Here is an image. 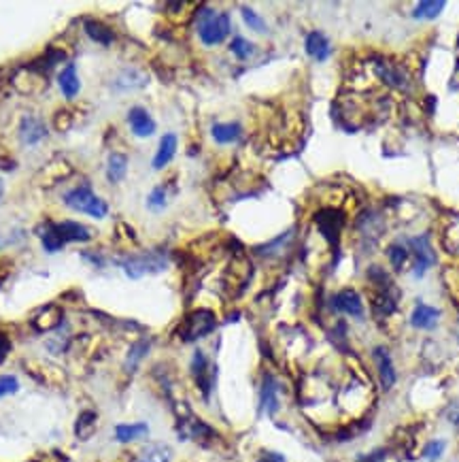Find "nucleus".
<instances>
[{
	"label": "nucleus",
	"mask_w": 459,
	"mask_h": 462,
	"mask_svg": "<svg viewBox=\"0 0 459 462\" xmlns=\"http://www.w3.org/2000/svg\"><path fill=\"white\" fill-rule=\"evenodd\" d=\"M168 258L162 252H147L139 256H128L122 260V269L130 279H141L145 275H156L166 271Z\"/></svg>",
	"instance_id": "nucleus-1"
},
{
	"label": "nucleus",
	"mask_w": 459,
	"mask_h": 462,
	"mask_svg": "<svg viewBox=\"0 0 459 462\" xmlns=\"http://www.w3.org/2000/svg\"><path fill=\"white\" fill-rule=\"evenodd\" d=\"M198 35L204 45H219L230 35V18L228 13H213L211 9H202L198 22Z\"/></svg>",
	"instance_id": "nucleus-2"
},
{
	"label": "nucleus",
	"mask_w": 459,
	"mask_h": 462,
	"mask_svg": "<svg viewBox=\"0 0 459 462\" xmlns=\"http://www.w3.org/2000/svg\"><path fill=\"white\" fill-rule=\"evenodd\" d=\"M64 203L71 209H75L79 213H88V215H92L96 220H103V218L109 215V205L100 196H96L90 186H81V188L71 190L64 196Z\"/></svg>",
	"instance_id": "nucleus-3"
},
{
	"label": "nucleus",
	"mask_w": 459,
	"mask_h": 462,
	"mask_svg": "<svg viewBox=\"0 0 459 462\" xmlns=\"http://www.w3.org/2000/svg\"><path fill=\"white\" fill-rule=\"evenodd\" d=\"M215 326H217V320H215L213 311H209V309H196V311H192L183 320L179 334H181L183 341H198V339L207 337L209 332H213Z\"/></svg>",
	"instance_id": "nucleus-4"
},
{
	"label": "nucleus",
	"mask_w": 459,
	"mask_h": 462,
	"mask_svg": "<svg viewBox=\"0 0 459 462\" xmlns=\"http://www.w3.org/2000/svg\"><path fill=\"white\" fill-rule=\"evenodd\" d=\"M410 252L414 256V275L421 277L434 262H436V254L429 245L427 235L423 237H412L410 239Z\"/></svg>",
	"instance_id": "nucleus-5"
},
{
	"label": "nucleus",
	"mask_w": 459,
	"mask_h": 462,
	"mask_svg": "<svg viewBox=\"0 0 459 462\" xmlns=\"http://www.w3.org/2000/svg\"><path fill=\"white\" fill-rule=\"evenodd\" d=\"M260 407L268 417H274L279 411V381L272 375H264L260 390Z\"/></svg>",
	"instance_id": "nucleus-6"
},
{
	"label": "nucleus",
	"mask_w": 459,
	"mask_h": 462,
	"mask_svg": "<svg viewBox=\"0 0 459 462\" xmlns=\"http://www.w3.org/2000/svg\"><path fill=\"white\" fill-rule=\"evenodd\" d=\"M342 222H344V218L340 215V211L325 209V211L317 213V226H319V230L323 232V237H325L332 245L338 241V235H340Z\"/></svg>",
	"instance_id": "nucleus-7"
},
{
	"label": "nucleus",
	"mask_w": 459,
	"mask_h": 462,
	"mask_svg": "<svg viewBox=\"0 0 459 462\" xmlns=\"http://www.w3.org/2000/svg\"><path fill=\"white\" fill-rule=\"evenodd\" d=\"M128 124H130L132 133L141 139H147L156 133V122L147 113V109H143V107H132L128 111Z\"/></svg>",
	"instance_id": "nucleus-8"
},
{
	"label": "nucleus",
	"mask_w": 459,
	"mask_h": 462,
	"mask_svg": "<svg viewBox=\"0 0 459 462\" xmlns=\"http://www.w3.org/2000/svg\"><path fill=\"white\" fill-rule=\"evenodd\" d=\"M47 137V128L43 124V120H39L37 116H24L22 124H20V139L26 145H37Z\"/></svg>",
	"instance_id": "nucleus-9"
},
{
	"label": "nucleus",
	"mask_w": 459,
	"mask_h": 462,
	"mask_svg": "<svg viewBox=\"0 0 459 462\" xmlns=\"http://www.w3.org/2000/svg\"><path fill=\"white\" fill-rule=\"evenodd\" d=\"M334 307L347 315H353V317H364V303H361V296L351 290V288H344L340 290L336 296H334Z\"/></svg>",
	"instance_id": "nucleus-10"
},
{
	"label": "nucleus",
	"mask_w": 459,
	"mask_h": 462,
	"mask_svg": "<svg viewBox=\"0 0 459 462\" xmlns=\"http://www.w3.org/2000/svg\"><path fill=\"white\" fill-rule=\"evenodd\" d=\"M192 375L198 383V388L204 392V396H209L211 392V383H213V373H211V364L209 358L204 356V351H196L192 358Z\"/></svg>",
	"instance_id": "nucleus-11"
},
{
	"label": "nucleus",
	"mask_w": 459,
	"mask_h": 462,
	"mask_svg": "<svg viewBox=\"0 0 459 462\" xmlns=\"http://www.w3.org/2000/svg\"><path fill=\"white\" fill-rule=\"evenodd\" d=\"M62 320H64L62 307H58V305H47V307H43V309L37 313V317L33 320V326H35L39 332H50V330H56V328L62 324Z\"/></svg>",
	"instance_id": "nucleus-12"
},
{
	"label": "nucleus",
	"mask_w": 459,
	"mask_h": 462,
	"mask_svg": "<svg viewBox=\"0 0 459 462\" xmlns=\"http://www.w3.org/2000/svg\"><path fill=\"white\" fill-rule=\"evenodd\" d=\"M374 362H376V371H378L383 388L385 390L393 388V383H395V368H393V360H391L387 347H374Z\"/></svg>",
	"instance_id": "nucleus-13"
},
{
	"label": "nucleus",
	"mask_w": 459,
	"mask_h": 462,
	"mask_svg": "<svg viewBox=\"0 0 459 462\" xmlns=\"http://www.w3.org/2000/svg\"><path fill=\"white\" fill-rule=\"evenodd\" d=\"M56 230L62 239V243H86L90 241L94 235H92V228L79 224V222H60L56 224Z\"/></svg>",
	"instance_id": "nucleus-14"
},
{
	"label": "nucleus",
	"mask_w": 459,
	"mask_h": 462,
	"mask_svg": "<svg viewBox=\"0 0 459 462\" xmlns=\"http://www.w3.org/2000/svg\"><path fill=\"white\" fill-rule=\"evenodd\" d=\"M304 47H306V54L310 58H315L317 62H325L330 58V41L323 33L319 30H313L306 35V41H304Z\"/></svg>",
	"instance_id": "nucleus-15"
},
{
	"label": "nucleus",
	"mask_w": 459,
	"mask_h": 462,
	"mask_svg": "<svg viewBox=\"0 0 459 462\" xmlns=\"http://www.w3.org/2000/svg\"><path fill=\"white\" fill-rule=\"evenodd\" d=\"M438 320H440V311H438L436 307H429V305H423V303H419V305L414 307L412 315H410V324H412L414 328H421V330H431V328H436Z\"/></svg>",
	"instance_id": "nucleus-16"
},
{
	"label": "nucleus",
	"mask_w": 459,
	"mask_h": 462,
	"mask_svg": "<svg viewBox=\"0 0 459 462\" xmlns=\"http://www.w3.org/2000/svg\"><path fill=\"white\" fill-rule=\"evenodd\" d=\"M175 154H177V135L168 133V135L162 137L160 147H158V152H156V156H153V169H156V171L164 169V167L175 158Z\"/></svg>",
	"instance_id": "nucleus-17"
},
{
	"label": "nucleus",
	"mask_w": 459,
	"mask_h": 462,
	"mask_svg": "<svg viewBox=\"0 0 459 462\" xmlns=\"http://www.w3.org/2000/svg\"><path fill=\"white\" fill-rule=\"evenodd\" d=\"M83 30H86V35H88L94 43H98V45L109 47V45L115 41V33H113L109 26H105L103 22L86 20V22H83Z\"/></svg>",
	"instance_id": "nucleus-18"
},
{
	"label": "nucleus",
	"mask_w": 459,
	"mask_h": 462,
	"mask_svg": "<svg viewBox=\"0 0 459 462\" xmlns=\"http://www.w3.org/2000/svg\"><path fill=\"white\" fill-rule=\"evenodd\" d=\"M173 460V447L166 443H149L143 447L139 458L134 462H170Z\"/></svg>",
	"instance_id": "nucleus-19"
},
{
	"label": "nucleus",
	"mask_w": 459,
	"mask_h": 462,
	"mask_svg": "<svg viewBox=\"0 0 459 462\" xmlns=\"http://www.w3.org/2000/svg\"><path fill=\"white\" fill-rule=\"evenodd\" d=\"M58 84H60V90L66 98H75L81 90V81H79V75H77V67L75 64H66L64 71L60 73L58 77Z\"/></svg>",
	"instance_id": "nucleus-20"
},
{
	"label": "nucleus",
	"mask_w": 459,
	"mask_h": 462,
	"mask_svg": "<svg viewBox=\"0 0 459 462\" xmlns=\"http://www.w3.org/2000/svg\"><path fill=\"white\" fill-rule=\"evenodd\" d=\"M149 434V426L145 422H134V424H117L115 426V439L120 443H132Z\"/></svg>",
	"instance_id": "nucleus-21"
},
{
	"label": "nucleus",
	"mask_w": 459,
	"mask_h": 462,
	"mask_svg": "<svg viewBox=\"0 0 459 462\" xmlns=\"http://www.w3.org/2000/svg\"><path fill=\"white\" fill-rule=\"evenodd\" d=\"M128 173V156L124 154H111L109 156V164H107V179L111 184H120Z\"/></svg>",
	"instance_id": "nucleus-22"
},
{
	"label": "nucleus",
	"mask_w": 459,
	"mask_h": 462,
	"mask_svg": "<svg viewBox=\"0 0 459 462\" xmlns=\"http://www.w3.org/2000/svg\"><path fill=\"white\" fill-rule=\"evenodd\" d=\"M149 347H151L149 339H141V341H136V343L130 347V351H128V356H126V362H124L126 373H134V371L139 368V364H141V360L147 356Z\"/></svg>",
	"instance_id": "nucleus-23"
},
{
	"label": "nucleus",
	"mask_w": 459,
	"mask_h": 462,
	"mask_svg": "<svg viewBox=\"0 0 459 462\" xmlns=\"http://www.w3.org/2000/svg\"><path fill=\"white\" fill-rule=\"evenodd\" d=\"M444 7H446V3H442V0H423V3H419L414 7L412 18L414 20H434L444 11Z\"/></svg>",
	"instance_id": "nucleus-24"
},
{
	"label": "nucleus",
	"mask_w": 459,
	"mask_h": 462,
	"mask_svg": "<svg viewBox=\"0 0 459 462\" xmlns=\"http://www.w3.org/2000/svg\"><path fill=\"white\" fill-rule=\"evenodd\" d=\"M211 135L219 145H228L240 139V126L238 124H215Z\"/></svg>",
	"instance_id": "nucleus-25"
},
{
	"label": "nucleus",
	"mask_w": 459,
	"mask_h": 462,
	"mask_svg": "<svg viewBox=\"0 0 459 462\" xmlns=\"http://www.w3.org/2000/svg\"><path fill=\"white\" fill-rule=\"evenodd\" d=\"M147 84V77L143 73H139L136 69H126L117 75L115 79V88L120 90H130V88H143Z\"/></svg>",
	"instance_id": "nucleus-26"
},
{
	"label": "nucleus",
	"mask_w": 459,
	"mask_h": 462,
	"mask_svg": "<svg viewBox=\"0 0 459 462\" xmlns=\"http://www.w3.org/2000/svg\"><path fill=\"white\" fill-rule=\"evenodd\" d=\"M96 424H98V415L96 411H83L79 417H77V426H75V434L79 439H90L96 430Z\"/></svg>",
	"instance_id": "nucleus-27"
},
{
	"label": "nucleus",
	"mask_w": 459,
	"mask_h": 462,
	"mask_svg": "<svg viewBox=\"0 0 459 462\" xmlns=\"http://www.w3.org/2000/svg\"><path fill=\"white\" fill-rule=\"evenodd\" d=\"M39 235H41V241H43L45 252L56 254V252H60V249L64 247V243H62V239H60V235H58V230H56V224H47L45 228H41Z\"/></svg>",
	"instance_id": "nucleus-28"
},
{
	"label": "nucleus",
	"mask_w": 459,
	"mask_h": 462,
	"mask_svg": "<svg viewBox=\"0 0 459 462\" xmlns=\"http://www.w3.org/2000/svg\"><path fill=\"white\" fill-rule=\"evenodd\" d=\"M45 173H50L47 175V181L45 184H58V181H62V179H66L71 173H73V167L66 162V160H60V162H54V164H47V169H45Z\"/></svg>",
	"instance_id": "nucleus-29"
},
{
	"label": "nucleus",
	"mask_w": 459,
	"mask_h": 462,
	"mask_svg": "<svg viewBox=\"0 0 459 462\" xmlns=\"http://www.w3.org/2000/svg\"><path fill=\"white\" fill-rule=\"evenodd\" d=\"M240 16H243V20H245V24L251 28V30H255V33H266L268 28H266V22L253 11V9H249V7H243L240 9Z\"/></svg>",
	"instance_id": "nucleus-30"
},
{
	"label": "nucleus",
	"mask_w": 459,
	"mask_h": 462,
	"mask_svg": "<svg viewBox=\"0 0 459 462\" xmlns=\"http://www.w3.org/2000/svg\"><path fill=\"white\" fill-rule=\"evenodd\" d=\"M230 52H232L238 60H247V58L255 52V47H253L247 39L234 37V41H232V45H230Z\"/></svg>",
	"instance_id": "nucleus-31"
},
{
	"label": "nucleus",
	"mask_w": 459,
	"mask_h": 462,
	"mask_svg": "<svg viewBox=\"0 0 459 462\" xmlns=\"http://www.w3.org/2000/svg\"><path fill=\"white\" fill-rule=\"evenodd\" d=\"M147 207L153 209V211L164 209V207H166V188L158 186V188L149 194V198H147Z\"/></svg>",
	"instance_id": "nucleus-32"
},
{
	"label": "nucleus",
	"mask_w": 459,
	"mask_h": 462,
	"mask_svg": "<svg viewBox=\"0 0 459 462\" xmlns=\"http://www.w3.org/2000/svg\"><path fill=\"white\" fill-rule=\"evenodd\" d=\"M20 390V381L13 375H0V398L16 394Z\"/></svg>",
	"instance_id": "nucleus-33"
},
{
	"label": "nucleus",
	"mask_w": 459,
	"mask_h": 462,
	"mask_svg": "<svg viewBox=\"0 0 459 462\" xmlns=\"http://www.w3.org/2000/svg\"><path fill=\"white\" fill-rule=\"evenodd\" d=\"M406 258H408V252H406L402 245H391V247H389V260H391V266H393L395 271H400V269L404 266Z\"/></svg>",
	"instance_id": "nucleus-34"
},
{
	"label": "nucleus",
	"mask_w": 459,
	"mask_h": 462,
	"mask_svg": "<svg viewBox=\"0 0 459 462\" xmlns=\"http://www.w3.org/2000/svg\"><path fill=\"white\" fill-rule=\"evenodd\" d=\"M444 447H446V443H444L442 439H434V441H429V443L425 445L423 456H425L427 460H438V458L444 453Z\"/></svg>",
	"instance_id": "nucleus-35"
},
{
	"label": "nucleus",
	"mask_w": 459,
	"mask_h": 462,
	"mask_svg": "<svg viewBox=\"0 0 459 462\" xmlns=\"http://www.w3.org/2000/svg\"><path fill=\"white\" fill-rule=\"evenodd\" d=\"M54 124H56V128L58 130H69L71 126H73V120H71V111H58L56 113V120H54Z\"/></svg>",
	"instance_id": "nucleus-36"
},
{
	"label": "nucleus",
	"mask_w": 459,
	"mask_h": 462,
	"mask_svg": "<svg viewBox=\"0 0 459 462\" xmlns=\"http://www.w3.org/2000/svg\"><path fill=\"white\" fill-rule=\"evenodd\" d=\"M257 462H287V460H285V456L279 453V451H262L260 458H257Z\"/></svg>",
	"instance_id": "nucleus-37"
},
{
	"label": "nucleus",
	"mask_w": 459,
	"mask_h": 462,
	"mask_svg": "<svg viewBox=\"0 0 459 462\" xmlns=\"http://www.w3.org/2000/svg\"><path fill=\"white\" fill-rule=\"evenodd\" d=\"M357 462H385V451H383V449H378V451L366 453V456H361Z\"/></svg>",
	"instance_id": "nucleus-38"
},
{
	"label": "nucleus",
	"mask_w": 459,
	"mask_h": 462,
	"mask_svg": "<svg viewBox=\"0 0 459 462\" xmlns=\"http://www.w3.org/2000/svg\"><path fill=\"white\" fill-rule=\"evenodd\" d=\"M11 351V341L5 337V334H0V362H3Z\"/></svg>",
	"instance_id": "nucleus-39"
},
{
	"label": "nucleus",
	"mask_w": 459,
	"mask_h": 462,
	"mask_svg": "<svg viewBox=\"0 0 459 462\" xmlns=\"http://www.w3.org/2000/svg\"><path fill=\"white\" fill-rule=\"evenodd\" d=\"M3 192H5V188H3V181H0V196H3Z\"/></svg>",
	"instance_id": "nucleus-40"
},
{
	"label": "nucleus",
	"mask_w": 459,
	"mask_h": 462,
	"mask_svg": "<svg viewBox=\"0 0 459 462\" xmlns=\"http://www.w3.org/2000/svg\"><path fill=\"white\" fill-rule=\"evenodd\" d=\"M455 424H459V413H457V417H455Z\"/></svg>",
	"instance_id": "nucleus-41"
},
{
	"label": "nucleus",
	"mask_w": 459,
	"mask_h": 462,
	"mask_svg": "<svg viewBox=\"0 0 459 462\" xmlns=\"http://www.w3.org/2000/svg\"><path fill=\"white\" fill-rule=\"evenodd\" d=\"M0 245H3V239H0Z\"/></svg>",
	"instance_id": "nucleus-42"
}]
</instances>
